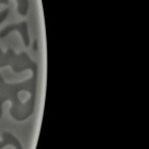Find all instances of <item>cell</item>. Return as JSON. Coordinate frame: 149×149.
I'll return each instance as SVG.
<instances>
[{
  "instance_id": "obj_1",
  "label": "cell",
  "mask_w": 149,
  "mask_h": 149,
  "mask_svg": "<svg viewBox=\"0 0 149 149\" xmlns=\"http://www.w3.org/2000/svg\"><path fill=\"white\" fill-rule=\"evenodd\" d=\"M2 138V141H0V149H2L8 145L12 146L15 149H23L18 139L11 133L3 132Z\"/></svg>"
}]
</instances>
